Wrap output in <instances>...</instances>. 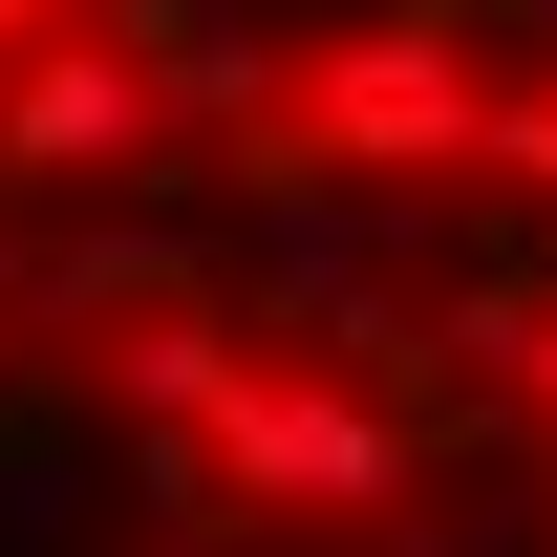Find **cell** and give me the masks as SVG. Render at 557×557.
Returning a JSON list of instances; mask_svg holds the SVG:
<instances>
[{
    "label": "cell",
    "instance_id": "cell-6",
    "mask_svg": "<svg viewBox=\"0 0 557 557\" xmlns=\"http://www.w3.org/2000/svg\"><path fill=\"white\" fill-rule=\"evenodd\" d=\"M65 22H86V0H0V65H44V44H65Z\"/></svg>",
    "mask_w": 557,
    "mask_h": 557
},
{
    "label": "cell",
    "instance_id": "cell-2",
    "mask_svg": "<svg viewBox=\"0 0 557 557\" xmlns=\"http://www.w3.org/2000/svg\"><path fill=\"white\" fill-rule=\"evenodd\" d=\"M408 472H429V429L364 364H322V344H278L236 386V429H214V515H278V536H386Z\"/></svg>",
    "mask_w": 557,
    "mask_h": 557
},
{
    "label": "cell",
    "instance_id": "cell-5",
    "mask_svg": "<svg viewBox=\"0 0 557 557\" xmlns=\"http://www.w3.org/2000/svg\"><path fill=\"white\" fill-rule=\"evenodd\" d=\"M493 386H515V408L557 429V300H536V322H515V364H493Z\"/></svg>",
    "mask_w": 557,
    "mask_h": 557
},
{
    "label": "cell",
    "instance_id": "cell-3",
    "mask_svg": "<svg viewBox=\"0 0 557 557\" xmlns=\"http://www.w3.org/2000/svg\"><path fill=\"white\" fill-rule=\"evenodd\" d=\"M172 108L194 86L150 65L129 22H65L44 65H0V194L44 214V194H129V172H172Z\"/></svg>",
    "mask_w": 557,
    "mask_h": 557
},
{
    "label": "cell",
    "instance_id": "cell-1",
    "mask_svg": "<svg viewBox=\"0 0 557 557\" xmlns=\"http://www.w3.org/2000/svg\"><path fill=\"white\" fill-rule=\"evenodd\" d=\"M493 129H515V86L472 65V22L450 0H364L236 108V172L258 194H493Z\"/></svg>",
    "mask_w": 557,
    "mask_h": 557
},
{
    "label": "cell",
    "instance_id": "cell-7",
    "mask_svg": "<svg viewBox=\"0 0 557 557\" xmlns=\"http://www.w3.org/2000/svg\"><path fill=\"white\" fill-rule=\"evenodd\" d=\"M0 364H22V322H0Z\"/></svg>",
    "mask_w": 557,
    "mask_h": 557
},
{
    "label": "cell",
    "instance_id": "cell-4",
    "mask_svg": "<svg viewBox=\"0 0 557 557\" xmlns=\"http://www.w3.org/2000/svg\"><path fill=\"white\" fill-rule=\"evenodd\" d=\"M493 194H536V214H557V65L515 86V129H493Z\"/></svg>",
    "mask_w": 557,
    "mask_h": 557
}]
</instances>
